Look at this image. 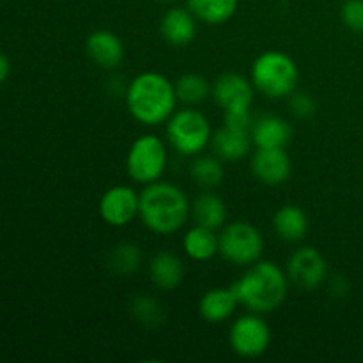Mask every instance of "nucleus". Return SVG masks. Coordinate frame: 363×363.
<instances>
[{"mask_svg": "<svg viewBox=\"0 0 363 363\" xmlns=\"http://www.w3.org/2000/svg\"><path fill=\"white\" fill-rule=\"evenodd\" d=\"M126 105L135 121L144 126H158L176 112V87L165 74L144 71L128 85Z\"/></svg>", "mask_w": 363, "mask_h": 363, "instance_id": "1", "label": "nucleus"}, {"mask_svg": "<svg viewBox=\"0 0 363 363\" xmlns=\"http://www.w3.org/2000/svg\"><path fill=\"white\" fill-rule=\"evenodd\" d=\"M138 216L151 233L169 236L183 229L190 216V201L179 186L172 183L145 184L140 194Z\"/></svg>", "mask_w": 363, "mask_h": 363, "instance_id": "2", "label": "nucleus"}, {"mask_svg": "<svg viewBox=\"0 0 363 363\" xmlns=\"http://www.w3.org/2000/svg\"><path fill=\"white\" fill-rule=\"evenodd\" d=\"M289 277L272 261H257L248 266L233 286L238 301L255 314H269L286 301Z\"/></svg>", "mask_w": 363, "mask_h": 363, "instance_id": "3", "label": "nucleus"}, {"mask_svg": "<svg viewBox=\"0 0 363 363\" xmlns=\"http://www.w3.org/2000/svg\"><path fill=\"white\" fill-rule=\"evenodd\" d=\"M250 80L255 91L269 99L289 98L298 87L300 71L293 57L280 50H268L252 62Z\"/></svg>", "mask_w": 363, "mask_h": 363, "instance_id": "4", "label": "nucleus"}, {"mask_svg": "<svg viewBox=\"0 0 363 363\" xmlns=\"http://www.w3.org/2000/svg\"><path fill=\"white\" fill-rule=\"evenodd\" d=\"M208 117L195 108L177 110L167 121V140L183 156H197L211 144Z\"/></svg>", "mask_w": 363, "mask_h": 363, "instance_id": "5", "label": "nucleus"}, {"mask_svg": "<svg viewBox=\"0 0 363 363\" xmlns=\"http://www.w3.org/2000/svg\"><path fill=\"white\" fill-rule=\"evenodd\" d=\"M167 162L169 152L165 142L152 133L142 135L130 145L126 155V172L135 183L151 184L162 179Z\"/></svg>", "mask_w": 363, "mask_h": 363, "instance_id": "6", "label": "nucleus"}, {"mask_svg": "<svg viewBox=\"0 0 363 363\" xmlns=\"http://www.w3.org/2000/svg\"><path fill=\"white\" fill-rule=\"evenodd\" d=\"M264 240L257 227L248 222H233L218 234V254L234 266H252L261 259Z\"/></svg>", "mask_w": 363, "mask_h": 363, "instance_id": "7", "label": "nucleus"}, {"mask_svg": "<svg viewBox=\"0 0 363 363\" xmlns=\"http://www.w3.org/2000/svg\"><path fill=\"white\" fill-rule=\"evenodd\" d=\"M229 344L241 358H257L268 351L272 344V330L259 314L241 315L233 323L229 332Z\"/></svg>", "mask_w": 363, "mask_h": 363, "instance_id": "8", "label": "nucleus"}, {"mask_svg": "<svg viewBox=\"0 0 363 363\" xmlns=\"http://www.w3.org/2000/svg\"><path fill=\"white\" fill-rule=\"evenodd\" d=\"M140 195L126 184L108 188L99 199V216L110 227H126L138 216Z\"/></svg>", "mask_w": 363, "mask_h": 363, "instance_id": "9", "label": "nucleus"}, {"mask_svg": "<svg viewBox=\"0 0 363 363\" xmlns=\"http://www.w3.org/2000/svg\"><path fill=\"white\" fill-rule=\"evenodd\" d=\"M328 275V264L319 250L312 247L298 248L287 262V277L300 289H318Z\"/></svg>", "mask_w": 363, "mask_h": 363, "instance_id": "10", "label": "nucleus"}, {"mask_svg": "<svg viewBox=\"0 0 363 363\" xmlns=\"http://www.w3.org/2000/svg\"><path fill=\"white\" fill-rule=\"evenodd\" d=\"M250 169L255 179L261 181L262 184L279 186L289 179L291 172H293V163H291L286 147H257V151L252 156Z\"/></svg>", "mask_w": 363, "mask_h": 363, "instance_id": "11", "label": "nucleus"}, {"mask_svg": "<svg viewBox=\"0 0 363 363\" xmlns=\"http://www.w3.org/2000/svg\"><path fill=\"white\" fill-rule=\"evenodd\" d=\"M254 84L240 73H222L215 80L211 94L216 105L225 112L234 108H250L254 101Z\"/></svg>", "mask_w": 363, "mask_h": 363, "instance_id": "12", "label": "nucleus"}, {"mask_svg": "<svg viewBox=\"0 0 363 363\" xmlns=\"http://www.w3.org/2000/svg\"><path fill=\"white\" fill-rule=\"evenodd\" d=\"M85 52L96 66L116 69L124 59V45L117 34L110 30H94L85 41Z\"/></svg>", "mask_w": 363, "mask_h": 363, "instance_id": "13", "label": "nucleus"}, {"mask_svg": "<svg viewBox=\"0 0 363 363\" xmlns=\"http://www.w3.org/2000/svg\"><path fill=\"white\" fill-rule=\"evenodd\" d=\"M250 137L255 147H286L291 142V137H293V128L280 116L266 113V116L257 117L252 123Z\"/></svg>", "mask_w": 363, "mask_h": 363, "instance_id": "14", "label": "nucleus"}, {"mask_svg": "<svg viewBox=\"0 0 363 363\" xmlns=\"http://www.w3.org/2000/svg\"><path fill=\"white\" fill-rule=\"evenodd\" d=\"M160 32L169 45L186 46L197 35V18L188 7H172L163 14Z\"/></svg>", "mask_w": 363, "mask_h": 363, "instance_id": "15", "label": "nucleus"}, {"mask_svg": "<svg viewBox=\"0 0 363 363\" xmlns=\"http://www.w3.org/2000/svg\"><path fill=\"white\" fill-rule=\"evenodd\" d=\"M184 262L170 250H160L149 262V279L158 289L174 291L184 280Z\"/></svg>", "mask_w": 363, "mask_h": 363, "instance_id": "16", "label": "nucleus"}, {"mask_svg": "<svg viewBox=\"0 0 363 363\" xmlns=\"http://www.w3.org/2000/svg\"><path fill=\"white\" fill-rule=\"evenodd\" d=\"M240 305L233 287H215L206 291L204 296L199 301V312L202 319L211 325H220L227 321L234 314L236 307Z\"/></svg>", "mask_w": 363, "mask_h": 363, "instance_id": "17", "label": "nucleus"}, {"mask_svg": "<svg viewBox=\"0 0 363 363\" xmlns=\"http://www.w3.org/2000/svg\"><path fill=\"white\" fill-rule=\"evenodd\" d=\"M252 137L248 130H238V128L223 126L216 133H213L211 145L216 156L222 162H238L245 158L252 149Z\"/></svg>", "mask_w": 363, "mask_h": 363, "instance_id": "18", "label": "nucleus"}, {"mask_svg": "<svg viewBox=\"0 0 363 363\" xmlns=\"http://www.w3.org/2000/svg\"><path fill=\"white\" fill-rule=\"evenodd\" d=\"M273 229L280 240L287 243H298L308 233L307 213L294 204H286L273 216Z\"/></svg>", "mask_w": 363, "mask_h": 363, "instance_id": "19", "label": "nucleus"}, {"mask_svg": "<svg viewBox=\"0 0 363 363\" xmlns=\"http://www.w3.org/2000/svg\"><path fill=\"white\" fill-rule=\"evenodd\" d=\"M190 216L197 225L222 229L227 220V206L216 194L204 191L190 204Z\"/></svg>", "mask_w": 363, "mask_h": 363, "instance_id": "20", "label": "nucleus"}, {"mask_svg": "<svg viewBox=\"0 0 363 363\" xmlns=\"http://www.w3.org/2000/svg\"><path fill=\"white\" fill-rule=\"evenodd\" d=\"M183 250L191 261H209L218 254V234H215V229L195 223L183 236Z\"/></svg>", "mask_w": 363, "mask_h": 363, "instance_id": "21", "label": "nucleus"}, {"mask_svg": "<svg viewBox=\"0 0 363 363\" xmlns=\"http://www.w3.org/2000/svg\"><path fill=\"white\" fill-rule=\"evenodd\" d=\"M188 9L208 25L227 23L238 11V0H186Z\"/></svg>", "mask_w": 363, "mask_h": 363, "instance_id": "22", "label": "nucleus"}, {"mask_svg": "<svg viewBox=\"0 0 363 363\" xmlns=\"http://www.w3.org/2000/svg\"><path fill=\"white\" fill-rule=\"evenodd\" d=\"M176 87L177 101L183 103L186 106L199 105L204 101L209 94H211V85H209L208 78L202 77L199 73H186L183 77L177 78L174 84Z\"/></svg>", "mask_w": 363, "mask_h": 363, "instance_id": "23", "label": "nucleus"}, {"mask_svg": "<svg viewBox=\"0 0 363 363\" xmlns=\"http://www.w3.org/2000/svg\"><path fill=\"white\" fill-rule=\"evenodd\" d=\"M225 176V169L218 156H197L190 165V177L202 188L218 186Z\"/></svg>", "mask_w": 363, "mask_h": 363, "instance_id": "24", "label": "nucleus"}, {"mask_svg": "<svg viewBox=\"0 0 363 363\" xmlns=\"http://www.w3.org/2000/svg\"><path fill=\"white\" fill-rule=\"evenodd\" d=\"M142 262V252L133 243H119L108 252L106 266L113 275H131Z\"/></svg>", "mask_w": 363, "mask_h": 363, "instance_id": "25", "label": "nucleus"}, {"mask_svg": "<svg viewBox=\"0 0 363 363\" xmlns=\"http://www.w3.org/2000/svg\"><path fill=\"white\" fill-rule=\"evenodd\" d=\"M130 311L133 314V318L137 319L140 325L145 326H156L163 321L165 314H163L162 305L158 303V300H155L152 296H135L130 303Z\"/></svg>", "mask_w": 363, "mask_h": 363, "instance_id": "26", "label": "nucleus"}, {"mask_svg": "<svg viewBox=\"0 0 363 363\" xmlns=\"http://www.w3.org/2000/svg\"><path fill=\"white\" fill-rule=\"evenodd\" d=\"M340 18L350 30L363 34V0H346L340 7Z\"/></svg>", "mask_w": 363, "mask_h": 363, "instance_id": "27", "label": "nucleus"}, {"mask_svg": "<svg viewBox=\"0 0 363 363\" xmlns=\"http://www.w3.org/2000/svg\"><path fill=\"white\" fill-rule=\"evenodd\" d=\"M291 112L298 119H308L315 113V101L307 94V92H296L289 96Z\"/></svg>", "mask_w": 363, "mask_h": 363, "instance_id": "28", "label": "nucleus"}, {"mask_svg": "<svg viewBox=\"0 0 363 363\" xmlns=\"http://www.w3.org/2000/svg\"><path fill=\"white\" fill-rule=\"evenodd\" d=\"M252 123H254V121H252L250 108H234L223 112V126L250 131Z\"/></svg>", "mask_w": 363, "mask_h": 363, "instance_id": "29", "label": "nucleus"}, {"mask_svg": "<svg viewBox=\"0 0 363 363\" xmlns=\"http://www.w3.org/2000/svg\"><path fill=\"white\" fill-rule=\"evenodd\" d=\"M11 74V60L6 53L0 52V85L9 78Z\"/></svg>", "mask_w": 363, "mask_h": 363, "instance_id": "30", "label": "nucleus"}, {"mask_svg": "<svg viewBox=\"0 0 363 363\" xmlns=\"http://www.w3.org/2000/svg\"><path fill=\"white\" fill-rule=\"evenodd\" d=\"M160 2H174V0H160Z\"/></svg>", "mask_w": 363, "mask_h": 363, "instance_id": "31", "label": "nucleus"}]
</instances>
